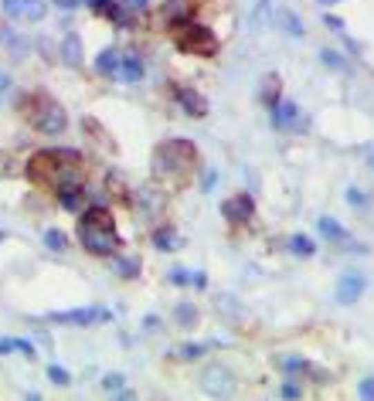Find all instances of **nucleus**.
<instances>
[{
  "label": "nucleus",
  "mask_w": 374,
  "mask_h": 401,
  "mask_svg": "<svg viewBox=\"0 0 374 401\" xmlns=\"http://www.w3.org/2000/svg\"><path fill=\"white\" fill-rule=\"evenodd\" d=\"M28 177L51 194H65L82 187V157L75 150H41L28 160Z\"/></svg>",
  "instance_id": "obj_1"
},
{
  "label": "nucleus",
  "mask_w": 374,
  "mask_h": 401,
  "mask_svg": "<svg viewBox=\"0 0 374 401\" xmlns=\"http://www.w3.org/2000/svg\"><path fill=\"white\" fill-rule=\"evenodd\" d=\"M198 163V147L191 140H167L153 150V174L167 184H187Z\"/></svg>",
  "instance_id": "obj_2"
},
{
  "label": "nucleus",
  "mask_w": 374,
  "mask_h": 401,
  "mask_svg": "<svg viewBox=\"0 0 374 401\" xmlns=\"http://www.w3.org/2000/svg\"><path fill=\"white\" fill-rule=\"evenodd\" d=\"M79 241L92 255H116L120 252V235L113 225V214L106 207H88L79 221Z\"/></svg>",
  "instance_id": "obj_3"
},
{
  "label": "nucleus",
  "mask_w": 374,
  "mask_h": 401,
  "mask_svg": "<svg viewBox=\"0 0 374 401\" xmlns=\"http://www.w3.org/2000/svg\"><path fill=\"white\" fill-rule=\"evenodd\" d=\"M170 38H174V44H177L184 55H201V58H214V55H218V38H214V31L205 28V24L174 21Z\"/></svg>",
  "instance_id": "obj_4"
},
{
  "label": "nucleus",
  "mask_w": 374,
  "mask_h": 401,
  "mask_svg": "<svg viewBox=\"0 0 374 401\" xmlns=\"http://www.w3.org/2000/svg\"><path fill=\"white\" fill-rule=\"evenodd\" d=\"M31 122L41 129V133H48V136H55V133H62L65 129V109L55 102V99H48V95H35L31 99Z\"/></svg>",
  "instance_id": "obj_5"
},
{
  "label": "nucleus",
  "mask_w": 374,
  "mask_h": 401,
  "mask_svg": "<svg viewBox=\"0 0 374 401\" xmlns=\"http://www.w3.org/2000/svg\"><path fill=\"white\" fill-rule=\"evenodd\" d=\"M48 320L62 323V326H92V323L113 320V313L102 306H79V310H65V313H48Z\"/></svg>",
  "instance_id": "obj_6"
},
{
  "label": "nucleus",
  "mask_w": 374,
  "mask_h": 401,
  "mask_svg": "<svg viewBox=\"0 0 374 401\" xmlns=\"http://www.w3.org/2000/svg\"><path fill=\"white\" fill-rule=\"evenodd\" d=\"M221 214L228 218V221H235V225H245L252 214H255V200L249 194H235V198H228L221 204Z\"/></svg>",
  "instance_id": "obj_7"
},
{
  "label": "nucleus",
  "mask_w": 374,
  "mask_h": 401,
  "mask_svg": "<svg viewBox=\"0 0 374 401\" xmlns=\"http://www.w3.org/2000/svg\"><path fill=\"white\" fill-rule=\"evenodd\" d=\"M3 10L10 17H24V21H41L48 14L44 0H3Z\"/></svg>",
  "instance_id": "obj_8"
},
{
  "label": "nucleus",
  "mask_w": 374,
  "mask_h": 401,
  "mask_svg": "<svg viewBox=\"0 0 374 401\" xmlns=\"http://www.w3.org/2000/svg\"><path fill=\"white\" fill-rule=\"evenodd\" d=\"M201 384H205V391L208 395H232V374L225 371V367H211L205 371V377H201Z\"/></svg>",
  "instance_id": "obj_9"
},
{
  "label": "nucleus",
  "mask_w": 374,
  "mask_h": 401,
  "mask_svg": "<svg viewBox=\"0 0 374 401\" xmlns=\"http://www.w3.org/2000/svg\"><path fill=\"white\" fill-rule=\"evenodd\" d=\"M177 102H180L184 113H191V116H205V113H208V99H205L201 92H194V88L177 85Z\"/></svg>",
  "instance_id": "obj_10"
},
{
  "label": "nucleus",
  "mask_w": 374,
  "mask_h": 401,
  "mask_svg": "<svg viewBox=\"0 0 374 401\" xmlns=\"http://www.w3.org/2000/svg\"><path fill=\"white\" fill-rule=\"evenodd\" d=\"M361 292H364V276L361 272H347L344 279L337 282V299L340 303H354Z\"/></svg>",
  "instance_id": "obj_11"
},
{
  "label": "nucleus",
  "mask_w": 374,
  "mask_h": 401,
  "mask_svg": "<svg viewBox=\"0 0 374 401\" xmlns=\"http://www.w3.org/2000/svg\"><path fill=\"white\" fill-rule=\"evenodd\" d=\"M120 68H123V55H120L116 48H106V51L95 58V72H99V75H120Z\"/></svg>",
  "instance_id": "obj_12"
},
{
  "label": "nucleus",
  "mask_w": 374,
  "mask_h": 401,
  "mask_svg": "<svg viewBox=\"0 0 374 401\" xmlns=\"http://www.w3.org/2000/svg\"><path fill=\"white\" fill-rule=\"evenodd\" d=\"M272 21H276V24H279V28H283L286 35H292V38H303V35H306L303 21H299V17H296L292 10H286V7H279V10L272 14Z\"/></svg>",
  "instance_id": "obj_13"
},
{
  "label": "nucleus",
  "mask_w": 374,
  "mask_h": 401,
  "mask_svg": "<svg viewBox=\"0 0 374 401\" xmlns=\"http://www.w3.org/2000/svg\"><path fill=\"white\" fill-rule=\"evenodd\" d=\"M296 120H299V109H296V102H276V106H272V126L286 129V126H292Z\"/></svg>",
  "instance_id": "obj_14"
},
{
  "label": "nucleus",
  "mask_w": 374,
  "mask_h": 401,
  "mask_svg": "<svg viewBox=\"0 0 374 401\" xmlns=\"http://www.w3.org/2000/svg\"><path fill=\"white\" fill-rule=\"evenodd\" d=\"M120 72H123V79L129 82V85H136V82L143 79V58H140V55H133V51L123 55V68H120Z\"/></svg>",
  "instance_id": "obj_15"
},
{
  "label": "nucleus",
  "mask_w": 374,
  "mask_h": 401,
  "mask_svg": "<svg viewBox=\"0 0 374 401\" xmlns=\"http://www.w3.org/2000/svg\"><path fill=\"white\" fill-rule=\"evenodd\" d=\"M320 232H324L330 241H337V245H347V241H350L347 228H344V225H337L333 218H320Z\"/></svg>",
  "instance_id": "obj_16"
},
{
  "label": "nucleus",
  "mask_w": 374,
  "mask_h": 401,
  "mask_svg": "<svg viewBox=\"0 0 374 401\" xmlns=\"http://www.w3.org/2000/svg\"><path fill=\"white\" fill-rule=\"evenodd\" d=\"M262 82H265V85H262V99H265V106L272 109V106L279 102V79H276V75H265Z\"/></svg>",
  "instance_id": "obj_17"
},
{
  "label": "nucleus",
  "mask_w": 374,
  "mask_h": 401,
  "mask_svg": "<svg viewBox=\"0 0 374 401\" xmlns=\"http://www.w3.org/2000/svg\"><path fill=\"white\" fill-rule=\"evenodd\" d=\"M44 245H48L51 252H65V248H68V239H65V232L48 228V232H44Z\"/></svg>",
  "instance_id": "obj_18"
},
{
  "label": "nucleus",
  "mask_w": 374,
  "mask_h": 401,
  "mask_svg": "<svg viewBox=\"0 0 374 401\" xmlns=\"http://www.w3.org/2000/svg\"><path fill=\"white\" fill-rule=\"evenodd\" d=\"M290 248L296 252V255H313V252H317V245L306 239V235H292V239H290Z\"/></svg>",
  "instance_id": "obj_19"
},
{
  "label": "nucleus",
  "mask_w": 374,
  "mask_h": 401,
  "mask_svg": "<svg viewBox=\"0 0 374 401\" xmlns=\"http://www.w3.org/2000/svg\"><path fill=\"white\" fill-rule=\"evenodd\" d=\"M153 241H157V248H180V245H177V232H174V228H160V232H157V235H153Z\"/></svg>",
  "instance_id": "obj_20"
},
{
  "label": "nucleus",
  "mask_w": 374,
  "mask_h": 401,
  "mask_svg": "<svg viewBox=\"0 0 374 401\" xmlns=\"http://www.w3.org/2000/svg\"><path fill=\"white\" fill-rule=\"evenodd\" d=\"M320 58H324V65L333 68V72H347V62H344L337 51H330V48H324V51H320Z\"/></svg>",
  "instance_id": "obj_21"
},
{
  "label": "nucleus",
  "mask_w": 374,
  "mask_h": 401,
  "mask_svg": "<svg viewBox=\"0 0 374 401\" xmlns=\"http://www.w3.org/2000/svg\"><path fill=\"white\" fill-rule=\"evenodd\" d=\"M62 55H65V62H68V65H79V38H75V35H68V38H65Z\"/></svg>",
  "instance_id": "obj_22"
},
{
  "label": "nucleus",
  "mask_w": 374,
  "mask_h": 401,
  "mask_svg": "<svg viewBox=\"0 0 374 401\" xmlns=\"http://www.w3.org/2000/svg\"><path fill=\"white\" fill-rule=\"evenodd\" d=\"M170 279L180 282V286H205V276H187L184 269H174V272H170Z\"/></svg>",
  "instance_id": "obj_23"
},
{
  "label": "nucleus",
  "mask_w": 374,
  "mask_h": 401,
  "mask_svg": "<svg viewBox=\"0 0 374 401\" xmlns=\"http://www.w3.org/2000/svg\"><path fill=\"white\" fill-rule=\"evenodd\" d=\"M48 377H51L55 384H68V371H65V367H58V364H51V367H48Z\"/></svg>",
  "instance_id": "obj_24"
},
{
  "label": "nucleus",
  "mask_w": 374,
  "mask_h": 401,
  "mask_svg": "<svg viewBox=\"0 0 374 401\" xmlns=\"http://www.w3.org/2000/svg\"><path fill=\"white\" fill-rule=\"evenodd\" d=\"M102 388H106V391H120V388H123V377H120V374H106Z\"/></svg>",
  "instance_id": "obj_25"
},
{
  "label": "nucleus",
  "mask_w": 374,
  "mask_h": 401,
  "mask_svg": "<svg viewBox=\"0 0 374 401\" xmlns=\"http://www.w3.org/2000/svg\"><path fill=\"white\" fill-rule=\"evenodd\" d=\"M180 354H184V357H201L205 347H201V344H187V347H180Z\"/></svg>",
  "instance_id": "obj_26"
},
{
  "label": "nucleus",
  "mask_w": 374,
  "mask_h": 401,
  "mask_svg": "<svg viewBox=\"0 0 374 401\" xmlns=\"http://www.w3.org/2000/svg\"><path fill=\"white\" fill-rule=\"evenodd\" d=\"M177 317H180V323H194V320H198V313H194L191 306H180V310H177Z\"/></svg>",
  "instance_id": "obj_27"
},
{
  "label": "nucleus",
  "mask_w": 374,
  "mask_h": 401,
  "mask_svg": "<svg viewBox=\"0 0 374 401\" xmlns=\"http://www.w3.org/2000/svg\"><path fill=\"white\" fill-rule=\"evenodd\" d=\"M361 398H374V377H368V381L361 384Z\"/></svg>",
  "instance_id": "obj_28"
},
{
  "label": "nucleus",
  "mask_w": 374,
  "mask_h": 401,
  "mask_svg": "<svg viewBox=\"0 0 374 401\" xmlns=\"http://www.w3.org/2000/svg\"><path fill=\"white\" fill-rule=\"evenodd\" d=\"M324 21H327V28H330V31H344V21H340V17H330V14H327Z\"/></svg>",
  "instance_id": "obj_29"
},
{
  "label": "nucleus",
  "mask_w": 374,
  "mask_h": 401,
  "mask_svg": "<svg viewBox=\"0 0 374 401\" xmlns=\"http://www.w3.org/2000/svg\"><path fill=\"white\" fill-rule=\"evenodd\" d=\"M14 347H17V351H24L28 357H35V347H31L28 340H14Z\"/></svg>",
  "instance_id": "obj_30"
},
{
  "label": "nucleus",
  "mask_w": 374,
  "mask_h": 401,
  "mask_svg": "<svg viewBox=\"0 0 374 401\" xmlns=\"http://www.w3.org/2000/svg\"><path fill=\"white\" fill-rule=\"evenodd\" d=\"M283 395H286V398H296V395H299V388H296V384H283Z\"/></svg>",
  "instance_id": "obj_31"
},
{
  "label": "nucleus",
  "mask_w": 374,
  "mask_h": 401,
  "mask_svg": "<svg viewBox=\"0 0 374 401\" xmlns=\"http://www.w3.org/2000/svg\"><path fill=\"white\" fill-rule=\"evenodd\" d=\"M10 351H17L14 340H0V354H10Z\"/></svg>",
  "instance_id": "obj_32"
},
{
  "label": "nucleus",
  "mask_w": 374,
  "mask_h": 401,
  "mask_svg": "<svg viewBox=\"0 0 374 401\" xmlns=\"http://www.w3.org/2000/svg\"><path fill=\"white\" fill-rule=\"evenodd\" d=\"M126 7H129V10H143V7H147V0H126Z\"/></svg>",
  "instance_id": "obj_33"
},
{
  "label": "nucleus",
  "mask_w": 374,
  "mask_h": 401,
  "mask_svg": "<svg viewBox=\"0 0 374 401\" xmlns=\"http://www.w3.org/2000/svg\"><path fill=\"white\" fill-rule=\"evenodd\" d=\"M7 88H10V75H3V72H0V95H3Z\"/></svg>",
  "instance_id": "obj_34"
},
{
  "label": "nucleus",
  "mask_w": 374,
  "mask_h": 401,
  "mask_svg": "<svg viewBox=\"0 0 374 401\" xmlns=\"http://www.w3.org/2000/svg\"><path fill=\"white\" fill-rule=\"evenodd\" d=\"M347 200H350V204H364V194H357V191H350V194H347Z\"/></svg>",
  "instance_id": "obj_35"
},
{
  "label": "nucleus",
  "mask_w": 374,
  "mask_h": 401,
  "mask_svg": "<svg viewBox=\"0 0 374 401\" xmlns=\"http://www.w3.org/2000/svg\"><path fill=\"white\" fill-rule=\"evenodd\" d=\"M58 3H62V7H75L79 0H58Z\"/></svg>",
  "instance_id": "obj_36"
},
{
  "label": "nucleus",
  "mask_w": 374,
  "mask_h": 401,
  "mask_svg": "<svg viewBox=\"0 0 374 401\" xmlns=\"http://www.w3.org/2000/svg\"><path fill=\"white\" fill-rule=\"evenodd\" d=\"M320 3H337V0H320Z\"/></svg>",
  "instance_id": "obj_37"
},
{
  "label": "nucleus",
  "mask_w": 374,
  "mask_h": 401,
  "mask_svg": "<svg viewBox=\"0 0 374 401\" xmlns=\"http://www.w3.org/2000/svg\"><path fill=\"white\" fill-rule=\"evenodd\" d=\"M120 3H126V0H120Z\"/></svg>",
  "instance_id": "obj_38"
}]
</instances>
